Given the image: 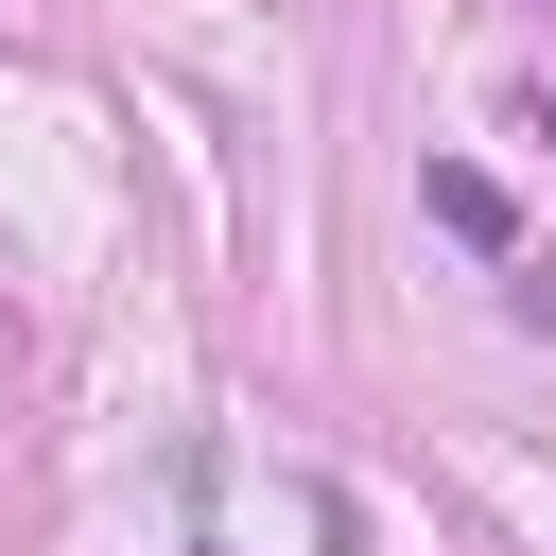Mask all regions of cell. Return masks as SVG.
I'll return each mask as SVG.
<instances>
[{"instance_id": "cell-1", "label": "cell", "mask_w": 556, "mask_h": 556, "mask_svg": "<svg viewBox=\"0 0 556 556\" xmlns=\"http://www.w3.org/2000/svg\"><path fill=\"white\" fill-rule=\"evenodd\" d=\"M417 191H434V226H452V243H486V261H521V208H504V191H486L469 156H434Z\"/></svg>"}]
</instances>
